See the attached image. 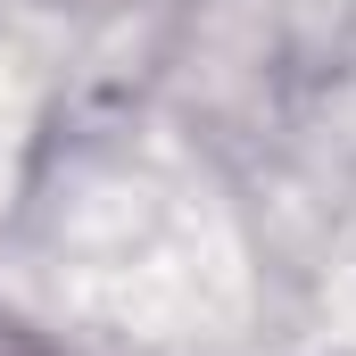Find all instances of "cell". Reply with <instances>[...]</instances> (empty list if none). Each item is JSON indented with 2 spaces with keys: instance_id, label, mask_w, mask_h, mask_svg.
<instances>
[{
  "instance_id": "1",
  "label": "cell",
  "mask_w": 356,
  "mask_h": 356,
  "mask_svg": "<svg viewBox=\"0 0 356 356\" xmlns=\"http://www.w3.org/2000/svg\"><path fill=\"white\" fill-rule=\"evenodd\" d=\"M0 356H58V348H50L25 315H8V307H0Z\"/></svg>"
}]
</instances>
